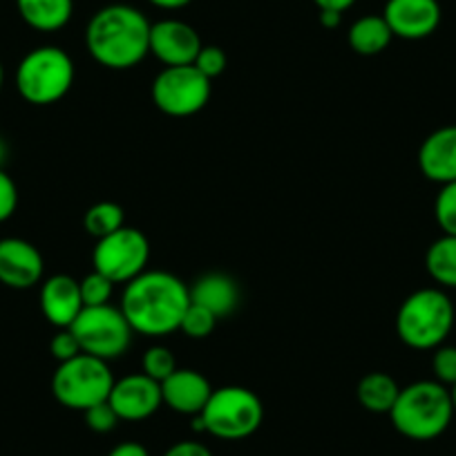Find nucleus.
I'll return each instance as SVG.
<instances>
[{
	"label": "nucleus",
	"instance_id": "obj_19",
	"mask_svg": "<svg viewBox=\"0 0 456 456\" xmlns=\"http://www.w3.org/2000/svg\"><path fill=\"white\" fill-rule=\"evenodd\" d=\"M16 10L25 25L37 32H59L74 14V0H16Z\"/></svg>",
	"mask_w": 456,
	"mask_h": 456
},
{
	"label": "nucleus",
	"instance_id": "obj_12",
	"mask_svg": "<svg viewBox=\"0 0 456 456\" xmlns=\"http://www.w3.org/2000/svg\"><path fill=\"white\" fill-rule=\"evenodd\" d=\"M383 19L394 37L420 41L432 37L441 25V5L438 0H387Z\"/></svg>",
	"mask_w": 456,
	"mask_h": 456
},
{
	"label": "nucleus",
	"instance_id": "obj_24",
	"mask_svg": "<svg viewBox=\"0 0 456 456\" xmlns=\"http://www.w3.org/2000/svg\"><path fill=\"white\" fill-rule=\"evenodd\" d=\"M215 324H217V318L208 309L191 302L182 322H179V331H183L192 340H204L215 331Z\"/></svg>",
	"mask_w": 456,
	"mask_h": 456
},
{
	"label": "nucleus",
	"instance_id": "obj_4",
	"mask_svg": "<svg viewBox=\"0 0 456 456\" xmlns=\"http://www.w3.org/2000/svg\"><path fill=\"white\" fill-rule=\"evenodd\" d=\"M454 318V305L443 289H419L403 300L396 314V333L403 345L428 352L447 340Z\"/></svg>",
	"mask_w": 456,
	"mask_h": 456
},
{
	"label": "nucleus",
	"instance_id": "obj_29",
	"mask_svg": "<svg viewBox=\"0 0 456 456\" xmlns=\"http://www.w3.org/2000/svg\"><path fill=\"white\" fill-rule=\"evenodd\" d=\"M226 63H228L226 52H224L222 47L204 45L200 50V54H197L195 63L192 65H195V68L200 69L206 78H210V81H213L215 77H219V74L226 69Z\"/></svg>",
	"mask_w": 456,
	"mask_h": 456
},
{
	"label": "nucleus",
	"instance_id": "obj_27",
	"mask_svg": "<svg viewBox=\"0 0 456 456\" xmlns=\"http://www.w3.org/2000/svg\"><path fill=\"white\" fill-rule=\"evenodd\" d=\"M142 365H143V374L151 376V379L157 380V383H164V380L177 370V362H175L173 352H170L168 347H164V345H155V347L148 349V352L143 354Z\"/></svg>",
	"mask_w": 456,
	"mask_h": 456
},
{
	"label": "nucleus",
	"instance_id": "obj_8",
	"mask_svg": "<svg viewBox=\"0 0 456 456\" xmlns=\"http://www.w3.org/2000/svg\"><path fill=\"white\" fill-rule=\"evenodd\" d=\"M69 329L77 336L83 354L101 358L105 362L124 356L130 349L134 333L124 311L112 305L83 306Z\"/></svg>",
	"mask_w": 456,
	"mask_h": 456
},
{
	"label": "nucleus",
	"instance_id": "obj_3",
	"mask_svg": "<svg viewBox=\"0 0 456 456\" xmlns=\"http://www.w3.org/2000/svg\"><path fill=\"white\" fill-rule=\"evenodd\" d=\"M389 419L396 432L411 441L438 438L454 419L450 389L438 380H419L407 385L398 394Z\"/></svg>",
	"mask_w": 456,
	"mask_h": 456
},
{
	"label": "nucleus",
	"instance_id": "obj_16",
	"mask_svg": "<svg viewBox=\"0 0 456 456\" xmlns=\"http://www.w3.org/2000/svg\"><path fill=\"white\" fill-rule=\"evenodd\" d=\"M419 168L441 186L456 182V126H443L425 137L419 148Z\"/></svg>",
	"mask_w": 456,
	"mask_h": 456
},
{
	"label": "nucleus",
	"instance_id": "obj_15",
	"mask_svg": "<svg viewBox=\"0 0 456 456\" xmlns=\"http://www.w3.org/2000/svg\"><path fill=\"white\" fill-rule=\"evenodd\" d=\"M41 311L50 324L56 329H69L78 314L83 311V297L78 280L72 275H52L43 280L41 287Z\"/></svg>",
	"mask_w": 456,
	"mask_h": 456
},
{
	"label": "nucleus",
	"instance_id": "obj_23",
	"mask_svg": "<svg viewBox=\"0 0 456 456\" xmlns=\"http://www.w3.org/2000/svg\"><path fill=\"white\" fill-rule=\"evenodd\" d=\"M124 219V208L117 201H99V204L90 206L86 210L83 226H86V231L92 238L101 240L105 235L114 233V231H119L121 226H126Z\"/></svg>",
	"mask_w": 456,
	"mask_h": 456
},
{
	"label": "nucleus",
	"instance_id": "obj_39",
	"mask_svg": "<svg viewBox=\"0 0 456 456\" xmlns=\"http://www.w3.org/2000/svg\"><path fill=\"white\" fill-rule=\"evenodd\" d=\"M3 86H5V68L0 63V92H3Z\"/></svg>",
	"mask_w": 456,
	"mask_h": 456
},
{
	"label": "nucleus",
	"instance_id": "obj_30",
	"mask_svg": "<svg viewBox=\"0 0 456 456\" xmlns=\"http://www.w3.org/2000/svg\"><path fill=\"white\" fill-rule=\"evenodd\" d=\"M83 414H86L87 428H90L92 432H96V434L112 432V429L117 428V425H119V420H121L108 401H103V403H99V405L90 407V410H86Z\"/></svg>",
	"mask_w": 456,
	"mask_h": 456
},
{
	"label": "nucleus",
	"instance_id": "obj_26",
	"mask_svg": "<svg viewBox=\"0 0 456 456\" xmlns=\"http://www.w3.org/2000/svg\"><path fill=\"white\" fill-rule=\"evenodd\" d=\"M434 217L443 235H456V182L441 186L434 201Z\"/></svg>",
	"mask_w": 456,
	"mask_h": 456
},
{
	"label": "nucleus",
	"instance_id": "obj_5",
	"mask_svg": "<svg viewBox=\"0 0 456 456\" xmlns=\"http://www.w3.org/2000/svg\"><path fill=\"white\" fill-rule=\"evenodd\" d=\"M74 86V61L56 45L28 52L16 68V90L28 103H59Z\"/></svg>",
	"mask_w": 456,
	"mask_h": 456
},
{
	"label": "nucleus",
	"instance_id": "obj_11",
	"mask_svg": "<svg viewBox=\"0 0 456 456\" xmlns=\"http://www.w3.org/2000/svg\"><path fill=\"white\" fill-rule=\"evenodd\" d=\"M108 403L121 420H133V423L146 420L164 405L161 383L152 380L143 371L124 376L121 380H114Z\"/></svg>",
	"mask_w": 456,
	"mask_h": 456
},
{
	"label": "nucleus",
	"instance_id": "obj_6",
	"mask_svg": "<svg viewBox=\"0 0 456 456\" xmlns=\"http://www.w3.org/2000/svg\"><path fill=\"white\" fill-rule=\"evenodd\" d=\"M204 432L222 441H242L253 436L265 420V405L256 392L240 385L213 389L200 414Z\"/></svg>",
	"mask_w": 456,
	"mask_h": 456
},
{
	"label": "nucleus",
	"instance_id": "obj_17",
	"mask_svg": "<svg viewBox=\"0 0 456 456\" xmlns=\"http://www.w3.org/2000/svg\"><path fill=\"white\" fill-rule=\"evenodd\" d=\"M213 387L208 379L195 370H175L168 379L161 383V398L164 405L177 414L197 416L208 403Z\"/></svg>",
	"mask_w": 456,
	"mask_h": 456
},
{
	"label": "nucleus",
	"instance_id": "obj_28",
	"mask_svg": "<svg viewBox=\"0 0 456 456\" xmlns=\"http://www.w3.org/2000/svg\"><path fill=\"white\" fill-rule=\"evenodd\" d=\"M432 371L436 380L445 387H454L456 385V347L450 345H441L434 349L432 358Z\"/></svg>",
	"mask_w": 456,
	"mask_h": 456
},
{
	"label": "nucleus",
	"instance_id": "obj_32",
	"mask_svg": "<svg viewBox=\"0 0 456 456\" xmlns=\"http://www.w3.org/2000/svg\"><path fill=\"white\" fill-rule=\"evenodd\" d=\"M19 208V188L14 179L0 168V224L7 222Z\"/></svg>",
	"mask_w": 456,
	"mask_h": 456
},
{
	"label": "nucleus",
	"instance_id": "obj_1",
	"mask_svg": "<svg viewBox=\"0 0 456 456\" xmlns=\"http://www.w3.org/2000/svg\"><path fill=\"white\" fill-rule=\"evenodd\" d=\"M191 305V287L168 271H143L124 289L121 306L133 331L148 338L179 331Z\"/></svg>",
	"mask_w": 456,
	"mask_h": 456
},
{
	"label": "nucleus",
	"instance_id": "obj_13",
	"mask_svg": "<svg viewBox=\"0 0 456 456\" xmlns=\"http://www.w3.org/2000/svg\"><path fill=\"white\" fill-rule=\"evenodd\" d=\"M204 47L200 34L183 20L166 19L151 28V54L159 59L166 68L192 65Z\"/></svg>",
	"mask_w": 456,
	"mask_h": 456
},
{
	"label": "nucleus",
	"instance_id": "obj_25",
	"mask_svg": "<svg viewBox=\"0 0 456 456\" xmlns=\"http://www.w3.org/2000/svg\"><path fill=\"white\" fill-rule=\"evenodd\" d=\"M78 287H81V297L83 306H103L110 305V297H112L114 282L105 278L99 271H92L86 278L78 280Z\"/></svg>",
	"mask_w": 456,
	"mask_h": 456
},
{
	"label": "nucleus",
	"instance_id": "obj_38",
	"mask_svg": "<svg viewBox=\"0 0 456 456\" xmlns=\"http://www.w3.org/2000/svg\"><path fill=\"white\" fill-rule=\"evenodd\" d=\"M7 143H5V139L0 137V168H3V166H5V161H7Z\"/></svg>",
	"mask_w": 456,
	"mask_h": 456
},
{
	"label": "nucleus",
	"instance_id": "obj_7",
	"mask_svg": "<svg viewBox=\"0 0 456 456\" xmlns=\"http://www.w3.org/2000/svg\"><path fill=\"white\" fill-rule=\"evenodd\" d=\"M114 376L108 362L101 358L78 354L72 361L59 362L52 376V394L63 407L86 411L99 403L108 401L112 392Z\"/></svg>",
	"mask_w": 456,
	"mask_h": 456
},
{
	"label": "nucleus",
	"instance_id": "obj_31",
	"mask_svg": "<svg viewBox=\"0 0 456 456\" xmlns=\"http://www.w3.org/2000/svg\"><path fill=\"white\" fill-rule=\"evenodd\" d=\"M50 352L56 361L65 362L77 358L78 354H83V349L81 345H78L77 336L72 333V329H59L56 336L50 340Z\"/></svg>",
	"mask_w": 456,
	"mask_h": 456
},
{
	"label": "nucleus",
	"instance_id": "obj_33",
	"mask_svg": "<svg viewBox=\"0 0 456 456\" xmlns=\"http://www.w3.org/2000/svg\"><path fill=\"white\" fill-rule=\"evenodd\" d=\"M164 456H213V452L200 441H179L164 452Z\"/></svg>",
	"mask_w": 456,
	"mask_h": 456
},
{
	"label": "nucleus",
	"instance_id": "obj_22",
	"mask_svg": "<svg viewBox=\"0 0 456 456\" xmlns=\"http://www.w3.org/2000/svg\"><path fill=\"white\" fill-rule=\"evenodd\" d=\"M429 278L443 289H456V235H441L425 253Z\"/></svg>",
	"mask_w": 456,
	"mask_h": 456
},
{
	"label": "nucleus",
	"instance_id": "obj_20",
	"mask_svg": "<svg viewBox=\"0 0 456 456\" xmlns=\"http://www.w3.org/2000/svg\"><path fill=\"white\" fill-rule=\"evenodd\" d=\"M394 34L389 29L387 20L380 16H362L349 28L347 43L356 54L361 56H376L387 50L392 43Z\"/></svg>",
	"mask_w": 456,
	"mask_h": 456
},
{
	"label": "nucleus",
	"instance_id": "obj_9",
	"mask_svg": "<svg viewBox=\"0 0 456 456\" xmlns=\"http://www.w3.org/2000/svg\"><path fill=\"white\" fill-rule=\"evenodd\" d=\"M151 260V242L139 228L121 226L119 231L96 240L92 251L94 271L103 273L114 284H128L146 271Z\"/></svg>",
	"mask_w": 456,
	"mask_h": 456
},
{
	"label": "nucleus",
	"instance_id": "obj_18",
	"mask_svg": "<svg viewBox=\"0 0 456 456\" xmlns=\"http://www.w3.org/2000/svg\"><path fill=\"white\" fill-rule=\"evenodd\" d=\"M238 282L226 273H206L197 278L191 287V302L208 309L215 318L233 315L240 305Z\"/></svg>",
	"mask_w": 456,
	"mask_h": 456
},
{
	"label": "nucleus",
	"instance_id": "obj_40",
	"mask_svg": "<svg viewBox=\"0 0 456 456\" xmlns=\"http://www.w3.org/2000/svg\"><path fill=\"white\" fill-rule=\"evenodd\" d=\"M450 394H452V405H454V414H456V385L454 387H450Z\"/></svg>",
	"mask_w": 456,
	"mask_h": 456
},
{
	"label": "nucleus",
	"instance_id": "obj_35",
	"mask_svg": "<svg viewBox=\"0 0 456 456\" xmlns=\"http://www.w3.org/2000/svg\"><path fill=\"white\" fill-rule=\"evenodd\" d=\"M356 0H314V5L318 10H331V12H347Z\"/></svg>",
	"mask_w": 456,
	"mask_h": 456
},
{
	"label": "nucleus",
	"instance_id": "obj_36",
	"mask_svg": "<svg viewBox=\"0 0 456 456\" xmlns=\"http://www.w3.org/2000/svg\"><path fill=\"white\" fill-rule=\"evenodd\" d=\"M340 20H342V14H340V12L320 10V23H322V28H327V29H336L338 25H340Z\"/></svg>",
	"mask_w": 456,
	"mask_h": 456
},
{
	"label": "nucleus",
	"instance_id": "obj_34",
	"mask_svg": "<svg viewBox=\"0 0 456 456\" xmlns=\"http://www.w3.org/2000/svg\"><path fill=\"white\" fill-rule=\"evenodd\" d=\"M108 456H151V452H148L142 443L126 441V443H119V445H114Z\"/></svg>",
	"mask_w": 456,
	"mask_h": 456
},
{
	"label": "nucleus",
	"instance_id": "obj_14",
	"mask_svg": "<svg viewBox=\"0 0 456 456\" xmlns=\"http://www.w3.org/2000/svg\"><path fill=\"white\" fill-rule=\"evenodd\" d=\"M45 273L41 251L20 238L0 240V284L23 291L37 287Z\"/></svg>",
	"mask_w": 456,
	"mask_h": 456
},
{
	"label": "nucleus",
	"instance_id": "obj_21",
	"mask_svg": "<svg viewBox=\"0 0 456 456\" xmlns=\"http://www.w3.org/2000/svg\"><path fill=\"white\" fill-rule=\"evenodd\" d=\"M356 394L358 401L367 411H371V414H389L398 394H401V387L389 374L371 371L358 383Z\"/></svg>",
	"mask_w": 456,
	"mask_h": 456
},
{
	"label": "nucleus",
	"instance_id": "obj_10",
	"mask_svg": "<svg viewBox=\"0 0 456 456\" xmlns=\"http://www.w3.org/2000/svg\"><path fill=\"white\" fill-rule=\"evenodd\" d=\"M152 103L168 117H192L206 108L210 99V78H206L195 65L164 68L151 87Z\"/></svg>",
	"mask_w": 456,
	"mask_h": 456
},
{
	"label": "nucleus",
	"instance_id": "obj_2",
	"mask_svg": "<svg viewBox=\"0 0 456 456\" xmlns=\"http://www.w3.org/2000/svg\"><path fill=\"white\" fill-rule=\"evenodd\" d=\"M151 28L137 7L105 5L87 23V52L101 68L130 69L151 54Z\"/></svg>",
	"mask_w": 456,
	"mask_h": 456
},
{
	"label": "nucleus",
	"instance_id": "obj_37",
	"mask_svg": "<svg viewBox=\"0 0 456 456\" xmlns=\"http://www.w3.org/2000/svg\"><path fill=\"white\" fill-rule=\"evenodd\" d=\"M155 7H161V10H182V7L191 5L192 0H148Z\"/></svg>",
	"mask_w": 456,
	"mask_h": 456
}]
</instances>
